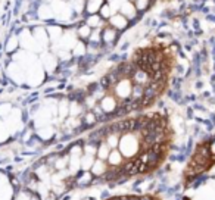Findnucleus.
Here are the masks:
<instances>
[{"mask_svg": "<svg viewBox=\"0 0 215 200\" xmlns=\"http://www.w3.org/2000/svg\"><path fill=\"white\" fill-rule=\"evenodd\" d=\"M118 12H119L121 15H124L130 22H134V21L139 18V15H140V12L137 10V8L134 6V3H133L131 0H124V2L119 5Z\"/></svg>", "mask_w": 215, "mask_h": 200, "instance_id": "3", "label": "nucleus"}, {"mask_svg": "<svg viewBox=\"0 0 215 200\" xmlns=\"http://www.w3.org/2000/svg\"><path fill=\"white\" fill-rule=\"evenodd\" d=\"M91 166H93V172H94V174H102V175H103L108 171V166H105V162H103L102 159L94 160Z\"/></svg>", "mask_w": 215, "mask_h": 200, "instance_id": "14", "label": "nucleus"}, {"mask_svg": "<svg viewBox=\"0 0 215 200\" xmlns=\"http://www.w3.org/2000/svg\"><path fill=\"white\" fill-rule=\"evenodd\" d=\"M133 3H134V6L137 8L139 12H144V10H148L149 8H152L153 5H155V2H152V0H131Z\"/></svg>", "mask_w": 215, "mask_h": 200, "instance_id": "13", "label": "nucleus"}, {"mask_svg": "<svg viewBox=\"0 0 215 200\" xmlns=\"http://www.w3.org/2000/svg\"><path fill=\"white\" fill-rule=\"evenodd\" d=\"M152 2H156V0H152Z\"/></svg>", "mask_w": 215, "mask_h": 200, "instance_id": "15", "label": "nucleus"}, {"mask_svg": "<svg viewBox=\"0 0 215 200\" xmlns=\"http://www.w3.org/2000/svg\"><path fill=\"white\" fill-rule=\"evenodd\" d=\"M103 2H105V0H87V2H86V15L97 13L100 6L103 5Z\"/></svg>", "mask_w": 215, "mask_h": 200, "instance_id": "10", "label": "nucleus"}, {"mask_svg": "<svg viewBox=\"0 0 215 200\" xmlns=\"http://www.w3.org/2000/svg\"><path fill=\"white\" fill-rule=\"evenodd\" d=\"M131 87H133L131 80L122 78V80L114 87V91H115V94L119 99L124 100V99H128V97L131 96Z\"/></svg>", "mask_w": 215, "mask_h": 200, "instance_id": "4", "label": "nucleus"}, {"mask_svg": "<svg viewBox=\"0 0 215 200\" xmlns=\"http://www.w3.org/2000/svg\"><path fill=\"white\" fill-rule=\"evenodd\" d=\"M116 106H118V103L115 102V99L112 97V96H103L102 99H100V109L105 112V113H112L114 115V112H115Z\"/></svg>", "mask_w": 215, "mask_h": 200, "instance_id": "5", "label": "nucleus"}, {"mask_svg": "<svg viewBox=\"0 0 215 200\" xmlns=\"http://www.w3.org/2000/svg\"><path fill=\"white\" fill-rule=\"evenodd\" d=\"M75 34H77V38L78 40L87 43V40H89V37H90V34H91V28L83 21V22H80V24L75 27Z\"/></svg>", "mask_w": 215, "mask_h": 200, "instance_id": "8", "label": "nucleus"}, {"mask_svg": "<svg viewBox=\"0 0 215 200\" xmlns=\"http://www.w3.org/2000/svg\"><path fill=\"white\" fill-rule=\"evenodd\" d=\"M119 34L115 28H112L111 25L105 24L102 27V43H103V47H108V46H114L118 40H119Z\"/></svg>", "mask_w": 215, "mask_h": 200, "instance_id": "1", "label": "nucleus"}, {"mask_svg": "<svg viewBox=\"0 0 215 200\" xmlns=\"http://www.w3.org/2000/svg\"><path fill=\"white\" fill-rule=\"evenodd\" d=\"M131 81L134 84H140V85H143V87H146V85L150 83V75H149V72H146V71L137 68L136 74L133 75Z\"/></svg>", "mask_w": 215, "mask_h": 200, "instance_id": "9", "label": "nucleus"}, {"mask_svg": "<svg viewBox=\"0 0 215 200\" xmlns=\"http://www.w3.org/2000/svg\"><path fill=\"white\" fill-rule=\"evenodd\" d=\"M108 160H109L111 166H121V165H122V155H121L116 149H114L111 153H109Z\"/></svg>", "mask_w": 215, "mask_h": 200, "instance_id": "12", "label": "nucleus"}, {"mask_svg": "<svg viewBox=\"0 0 215 200\" xmlns=\"http://www.w3.org/2000/svg\"><path fill=\"white\" fill-rule=\"evenodd\" d=\"M116 125H118L119 135L130 134V133H133V128H134V118H124V119H119V121H116Z\"/></svg>", "mask_w": 215, "mask_h": 200, "instance_id": "6", "label": "nucleus"}, {"mask_svg": "<svg viewBox=\"0 0 215 200\" xmlns=\"http://www.w3.org/2000/svg\"><path fill=\"white\" fill-rule=\"evenodd\" d=\"M97 13L100 15V18H102L103 21H108V19L112 16L115 12H114V9L111 8V5H109L106 0H105V2H103V5L100 6V9H99V12H97Z\"/></svg>", "mask_w": 215, "mask_h": 200, "instance_id": "11", "label": "nucleus"}, {"mask_svg": "<svg viewBox=\"0 0 215 200\" xmlns=\"http://www.w3.org/2000/svg\"><path fill=\"white\" fill-rule=\"evenodd\" d=\"M106 22L111 25L112 28H115L118 33H124V31H127V30L130 28V24H131V22H130L124 15H121L119 12H115L112 16L108 19Z\"/></svg>", "mask_w": 215, "mask_h": 200, "instance_id": "2", "label": "nucleus"}, {"mask_svg": "<svg viewBox=\"0 0 215 200\" xmlns=\"http://www.w3.org/2000/svg\"><path fill=\"white\" fill-rule=\"evenodd\" d=\"M84 22L89 25L91 30L102 28L103 25L106 24V21H103V19L100 18L99 13H90V15H86V16H84Z\"/></svg>", "mask_w": 215, "mask_h": 200, "instance_id": "7", "label": "nucleus"}]
</instances>
